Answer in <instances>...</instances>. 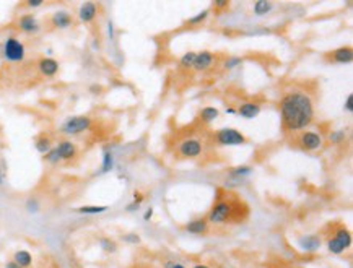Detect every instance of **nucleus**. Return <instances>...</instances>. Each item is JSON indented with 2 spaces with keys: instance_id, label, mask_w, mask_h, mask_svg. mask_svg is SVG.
Returning <instances> with one entry per match:
<instances>
[{
  "instance_id": "nucleus-1",
  "label": "nucleus",
  "mask_w": 353,
  "mask_h": 268,
  "mask_svg": "<svg viewBox=\"0 0 353 268\" xmlns=\"http://www.w3.org/2000/svg\"><path fill=\"white\" fill-rule=\"evenodd\" d=\"M282 125L287 132L303 130L313 124L314 104L311 96L301 91H288L280 99Z\"/></svg>"
},
{
  "instance_id": "nucleus-2",
  "label": "nucleus",
  "mask_w": 353,
  "mask_h": 268,
  "mask_svg": "<svg viewBox=\"0 0 353 268\" xmlns=\"http://www.w3.org/2000/svg\"><path fill=\"white\" fill-rule=\"evenodd\" d=\"M215 138L217 145L220 147H239V145H246L248 143V138L236 128H220L218 132H215Z\"/></svg>"
},
{
  "instance_id": "nucleus-3",
  "label": "nucleus",
  "mask_w": 353,
  "mask_h": 268,
  "mask_svg": "<svg viewBox=\"0 0 353 268\" xmlns=\"http://www.w3.org/2000/svg\"><path fill=\"white\" fill-rule=\"evenodd\" d=\"M26 56V49H25V44L21 42L18 37L15 36H8L7 39L3 42V57L5 60L12 62V63H17V62H21Z\"/></svg>"
},
{
  "instance_id": "nucleus-4",
  "label": "nucleus",
  "mask_w": 353,
  "mask_h": 268,
  "mask_svg": "<svg viewBox=\"0 0 353 268\" xmlns=\"http://www.w3.org/2000/svg\"><path fill=\"white\" fill-rule=\"evenodd\" d=\"M231 213H233V203L228 200H220L213 205V208L210 210V213L207 214L205 219L207 223H212V224H223L229 219Z\"/></svg>"
},
{
  "instance_id": "nucleus-5",
  "label": "nucleus",
  "mask_w": 353,
  "mask_h": 268,
  "mask_svg": "<svg viewBox=\"0 0 353 268\" xmlns=\"http://www.w3.org/2000/svg\"><path fill=\"white\" fill-rule=\"evenodd\" d=\"M92 119L87 116H75L67 119L61 127V132L65 133V135H78V133L87 132L90 127H92Z\"/></svg>"
},
{
  "instance_id": "nucleus-6",
  "label": "nucleus",
  "mask_w": 353,
  "mask_h": 268,
  "mask_svg": "<svg viewBox=\"0 0 353 268\" xmlns=\"http://www.w3.org/2000/svg\"><path fill=\"white\" fill-rule=\"evenodd\" d=\"M204 151V145L199 138H186L179 143L181 158H199Z\"/></svg>"
},
{
  "instance_id": "nucleus-7",
  "label": "nucleus",
  "mask_w": 353,
  "mask_h": 268,
  "mask_svg": "<svg viewBox=\"0 0 353 268\" xmlns=\"http://www.w3.org/2000/svg\"><path fill=\"white\" fill-rule=\"evenodd\" d=\"M298 143H299V147L303 149H306V151H316V149L322 148L324 140H322V137H321V133L306 130L299 135Z\"/></svg>"
},
{
  "instance_id": "nucleus-8",
  "label": "nucleus",
  "mask_w": 353,
  "mask_h": 268,
  "mask_svg": "<svg viewBox=\"0 0 353 268\" xmlns=\"http://www.w3.org/2000/svg\"><path fill=\"white\" fill-rule=\"evenodd\" d=\"M18 30L23 31L26 34H34L41 30V25L33 13H25V15H21L18 20Z\"/></svg>"
},
{
  "instance_id": "nucleus-9",
  "label": "nucleus",
  "mask_w": 353,
  "mask_h": 268,
  "mask_svg": "<svg viewBox=\"0 0 353 268\" xmlns=\"http://www.w3.org/2000/svg\"><path fill=\"white\" fill-rule=\"evenodd\" d=\"M37 70H39L41 75H44V77L52 78L56 77L59 72V62L52 57H42L39 59V62H37Z\"/></svg>"
},
{
  "instance_id": "nucleus-10",
  "label": "nucleus",
  "mask_w": 353,
  "mask_h": 268,
  "mask_svg": "<svg viewBox=\"0 0 353 268\" xmlns=\"http://www.w3.org/2000/svg\"><path fill=\"white\" fill-rule=\"evenodd\" d=\"M215 56H213L212 52H208V51H202L197 54V57H195V62H194V70L197 72H205L208 70V68H212L213 67V63H215Z\"/></svg>"
},
{
  "instance_id": "nucleus-11",
  "label": "nucleus",
  "mask_w": 353,
  "mask_h": 268,
  "mask_svg": "<svg viewBox=\"0 0 353 268\" xmlns=\"http://www.w3.org/2000/svg\"><path fill=\"white\" fill-rule=\"evenodd\" d=\"M98 17V5L95 2H85L78 8V18L82 23H92Z\"/></svg>"
},
{
  "instance_id": "nucleus-12",
  "label": "nucleus",
  "mask_w": 353,
  "mask_h": 268,
  "mask_svg": "<svg viewBox=\"0 0 353 268\" xmlns=\"http://www.w3.org/2000/svg\"><path fill=\"white\" fill-rule=\"evenodd\" d=\"M299 247L301 250L308 252V254H314V252H318L321 249V238L316 234H309V236H303V238H299L298 240Z\"/></svg>"
},
{
  "instance_id": "nucleus-13",
  "label": "nucleus",
  "mask_w": 353,
  "mask_h": 268,
  "mask_svg": "<svg viewBox=\"0 0 353 268\" xmlns=\"http://www.w3.org/2000/svg\"><path fill=\"white\" fill-rule=\"evenodd\" d=\"M56 149L59 156H61V161H70L77 156V147H75V143L70 140H61L57 143Z\"/></svg>"
},
{
  "instance_id": "nucleus-14",
  "label": "nucleus",
  "mask_w": 353,
  "mask_h": 268,
  "mask_svg": "<svg viewBox=\"0 0 353 268\" xmlns=\"http://www.w3.org/2000/svg\"><path fill=\"white\" fill-rule=\"evenodd\" d=\"M51 21H52V25H54L56 28L67 30V28H70V26H72L73 18H72V13L67 12V10H59V12H56L51 17Z\"/></svg>"
},
{
  "instance_id": "nucleus-15",
  "label": "nucleus",
  "mask_w": 353,
  "mask_h": 268,
  "mask_svg": "<svg viewBox=\"0 0 353 268\" xmlns=\"http://www.w3.org/2000/svg\"><path fill=\"white\" fill-rule=\"evenodd\" d=\"M238 114L244 117V119H254V117H257L260 114V111H262V107L260 104L257 103H253V101H248V103H243V104H239L238 107Z\"/></svg>"
},
{
  "instance_id": "nucleus-16",
  "label": "nucleus",
  "mask_w": 353,
  "mask_h": 268,
  "mask_svg": "<svg viewBox=\"0 0 353 268\" xmlns=\"http://www.w3.org/2000/svg\"><path fill=\"white\" fill-rule=\"evenodd\" d=\"M352 59H353V52H352L350 46L339 47V49H335L332 54H330V60L335 63H350Z\"/></svg>"
},
{
  "instance_id": "nucleus-17",
  "label": "nucleus",
  "mask_w": 353,
  "mask_h": 268,
  "mask_svg": "<svg viewBox=\"0 0 353 268\" xmlns=\"http://www.w3.org/2000/svg\"><path fill=\"white\" fill-rule=\"evenodd\" d=\"M186 231L191 234H205L208 233V223L205 218L200 219H192L186 224Z\"/></svg>"
},
{
  "instance_id": "nucleus-18",
  "label": "nucleus",
  "mask_w": 353,
  "mask_h": 268,
  "mask_svg": "<svg viewBox=\"0 0 353 268\" xmlns=\"http://www.w3.org/2000/svg\"><path fill=\"white\" fill-rule=\"evenodd\" d=\"M13 262L21 268H30L33 265V255L28 250H17L13 255Z\"/></svg>"
},
{
  "instance_id": "nucleus-19",
  "label": "nucleus",
  "mask_w": 353,
  "mask_h": 268,
  "mask_svg": "<svg viewBox=\"0 0 353 268\" xmlns=\"http://www.w3.org/2000/svg\"><path fill=\"white\" fill-rule=\"evenodd\" d=\"M334 239L335 240H339V242L344 245V249H350V245H352V234L350 231L347 229L345 226H339L335 229V234H334Z\"/></svg>"
},
{
  "instance_id": "nucleus-20",
  "label": "nucleus",
  "mask_w": 353,
  "mask_h": 268,
  "mask_svg": "<svg viewBox=\"0 0 353 268\" xmlns=\"http://www.w3.org/2000/svg\"><path fill=\"white\" fill-rule=\"evenodd\" d=\"M218 117H220V111H218L217 107L207 106L200 111V119H202V122H205V124H212V122H215Z\"/></svg>"
},
{
  "instance_id": "nucleus-21",
  "label": "nucleus",
  "mask_w": 353,
  "mask_h": 268,
  "mask_svg": "<svg viewBox=\"0 0 353 268\" xmlns=\"http://www.w3.org/2000/svg\"><path fill=\"white\" fill-rule=\"evenodd\" d=\"M34 148H36V151L41 153V154L49 153L51 149H52V140H51V138L47 137V135H41L39 138H36Z\"/></svg>"
},
{
  "instance_id": "nucleus-22",
  "label": "nucleus",
  "mask_w": 353,
  "mask_h": 268,
  "mask_svg": "<svg viewBox=\"0 0 353 268\" xmlns=\"http://www.w3.org/2000/svg\"><path fill=\"white\" fill-rule=\"evenodd\" d=\"M272 8H274V3L269 2V0H259V2L254 3V15L264 17V15L272 12Z\"/></svg>"
},
{
  "instance_id": "nucleus-23",
  "label": "nucleus",
  "mask_w": 353,
  "mask_h": 268,
  "mask_svg": "<svg viewBox=\"0 0 353 268\" xmlns=\"http://www.w3.org/2000/svg\"><path fill=\"white\" fill-rule=\"evenodd\" d=\"M108 208L109 207H104V205H87V207L77 208V211L82 214H99V213L108 211Z\"/></svg>"
},
{
  "instance_id": "nucleus-24",
  "label": "nucleus",
  "mask_w": 353,
  "mask_h": 268,
  "mask_svg": "<svg viewBox=\"0 0 353 268\" xmlns=\"http://www.w3.org/2000/svg\"><path fill=\"white\" fill-rule=\"evenodd\" d=\"M195 57H197V52H186L184 56L181 57V60H179L181 68H186V70H189V68L194 67Z\"/></svg>"
},
{
  "instance_id": "nucleus-25",
  "label": "nucleus",
  "mask_w": 353,
  "mask_h": 268,
  "mask_svg": "<svg viewBox=\"0 0 353 268\" xmlns=\"http://www.w3.org/2000/svg\"><path fill=\"white\" fill-rule=\"evenodd\" d=\"M210 17V8H205V10H202V12H199L195 15V17H192L187 20V25H192V26H197V25H200V23H204V21Z\"/></svg>"
},
{
  "instance_id": "nucleus-26",
  "label": "nucleus",
  "mask_w": 353,
  "mask_h": 268,
  "mask_svg": "<svg viewBox=\"0 0 353 268\" xmlns=\"http://www.w3.org/2000/svg\"><path fill=\"white\" fill-rule=\"evenodd\" d=\"M112 166H114V156H112L111 151H106L103 153V166H101V173H109L112 169Z\"/></svg>"
},
{
  "instance_id": "nucleus-27",
  "label": "nucleus",
  "mask_w": 353,
  "mask_h": 268,
  "mask_svg": "<svg viewBox=\"0 0 353 268\" xmlns=\"http://www.w3.org/2000/svg\"><path fill=\"white\" fill-rule=\"evenodd\" d=\"M99 245H101V249H103L104 252H109V254H112V252L117 250V244H116L112 239H109V238H103V239H101V240H99Z\"/></svg>"
},
{
  "instance_id": "nucleus-28",
  "label": "nucleus",
  "mask_w": 353,
  "mask_h": 268,
  "mask_svg": "<svg viewBox=\"0 0 353 268\" xmlns=\"http://www.w3.org/2000/svg\"><path fill=\"white\" fill-rule=\"evenodd\" d=\"M345 137L347 135H345L344 130H332V132H330V135H329V140H330V143L340 145V143H344Z\"/></svg>"
},
{
  "instance_id": "nucleus-29",
  "label": "nucleus",
  "mask_w": 353,
  "mask_h": 268,
  "mask_svg": "<svg viewBox=\"0 0 353 268\" xmlns=\"http://www.w3.org/2000/svg\"><path fill=\"white\" fill-rule=\"evenodd\" d=\"M243 63V59L241 57H229L225 60L223 67L226 68V70H233V68H236L238 65H241Z\"/></svg>"
},
{
  "instance_id": "nucleus-30",
  "label": "nucleus",
  "mask_w": 353,
  "mask_h": 268,
  "mask_svg": "<svg viewBox=\"0 0 353 268\" xmlns=\"http://www.w3.org/2000/svg\"><path fill=\"white\" fill-rule=\"evenodd\" d=\"M233 176H238V178H244V176L253 174V168L251 166H239V168H234L231 171Z\"/></svg>"
},
{
  "instance_id": "nucleus-31",
  "label": "nucleus",
  "mask_w": 353,
  "mask_h": 268,
  "mask_svg": "<svg viewBox=\"0 0 353 268\" xmlns=\"http://www.w3.org/2000/svg\"><path fill=\"white\" fill-rule=\"evenodd\" d=\"M46 161L47 163H51V164H57V163H61V156H59V153H57V149L56 148H52L49 153H46Z\"/></svg>"
},
{
  "instance_id": "nucleus-32",
  "label": "nucleus",
  "mask_w": 353,
  "mask_h": 268,
  "mask_svg": "<svg viewBox=\"0 0 353 268\" xmlns=\"http://www.w3.org/2000/svg\"><path fill=\"white\" fill-rule=\"evenodd\" d=\"M344 109L349 112V114H352V112H353V94H352V93L347 96L345 104H344Z\"/></svg>"
},
{
  "instance_id": "nucleus-33",
  "label": "nucleus",
  "mask_w": 353,
  "mask_h": 268,
  "mask_svg": "<svg viewBox=\"0 0 353 268\" xmlns=\"http://www.w3.org/2000/svg\"><path fill=\"white\" fill-rule=\"evenodd\" d=\"M124 240H126V242H129V244H138V242H140V238H138V234L130 233V234L124 236Z\"/></svg>"
},
{
  "instance_id": "nucleus-34",
  "label": "nucleus",
  "mask_w": 353,
  "mask_h": 268,
  "mask_svg": "<svg viewBox=\"0 0 353 268\" xmlns=\"http://www.w3.org/2000/svg\"><path fill=\"white\" fill-rule=\"evenodd\" d=\"M26 208H28V211L36 213L37 210H39V205H37L36 200H28V202H26Z\"/></svg>"
},
{
  "instance_id": "nucleus-35",
  "label": "nucleus",
  "mask_w": 353,
  "mask_h": 268,
  "mask_svg": "<svg viewBox=\"0 0 353 268\" xmlns=\"http://www.w3.org/2000/svg\"><path fill=\"white\" fill-rule=\"evenodd\" d=\"M229 7V2L228 0H217L215 3H213V8H218V10H222V8H228Z\"/></svg>"
},
{
  "instance_id": "nucleus-36",
  "label": "nucleus",
  "mask_w": 353,
  "mask_h": 268,
  "mask_svg": "<svg viewBox=\"0 0 353 268\" xmlns=\"http://www.w3.org/2000/svg\"><path fill=\"white\" fill-rule=\"evenodd\" d=\"M153 213H155V210H153V208H152V207H150V208H147V211H145V213H143V221H150V219H152V218H153Z\"/></svg>"
},
{
  "instance_id": "nucleus-37",
  "label": "nucleus",
  "mask_w": 353,
  "mask_h": 268,
  "mask_svg": "<svg viewBox=\"0 0 353 268\" xmlns=\"http://www.w3.org/2000/svg\"><path fill=\"white\" fill-rule=\"evenodd\" d=\"M42 3H44L42 0H30L26 5H28L30 8H37V7H42Z\"/></svg>"
},
{
  "instance_id": "nucleus-38",
  "label": "nucleus",
  "mask_w": 353,
  "mask_h": 268,
  "mask_svg": "<svg viewBox=\"0 0 353 268\" xmlns=\"http://www.w3.org/2000/svg\"><path fill=\"white\" fill-rule=\"evenodd\" d=\"M164 268H186V267L183 264H179V262H166Z\"/></svg>"
},
{
  "instance_id": "nucleus-39",
  "label": "nucleus",
  "mask_w": 353,
  "mask_h": 268,
  "mask_svg": "<svg viewBox=\"0 0 353 268\" xmlns=\"http://www.w3.org/2000/svg\"><path fill=\"white\" fill-rule=\"evenodd\" d=\"M133 202L138 203V205H142V202H143V195L140 194V192H133Z\"/></svg>"
},
{
  "instance_id": "nucleus-40",
  "label": "nucleus",
  "mask_w": 353,
  "mask_h": 268,
  "mask_svg": "<svg viewBox=\"0 0 353 268\" xmlns=\"http://www.w3.org/2000/svg\"><path fill=\"white\" fill-rule=\"evenodd\" d=\"M138 208H140V205H138V203H135V202H132L130 205H127V211H137Z\"/></svg>"
},
{
  "instance_id": "nucleus-41",
  "label": "nucleus",
  "mask_w": 353,
  "mask_h": 268,
  "mask_svg": "<svg viewBox=\"0 0 353 268\" xmlns=\"http://www.w3.org/2000/svg\"><path fill=\"white\" fill-rule=\"evenodd\" d=\"M109 28H108V34H109V39H114V26H112V23L108 25Z\"/></svg>"
},
{
  "instance_id": "nucleus-42",
  "label": "nucleus",
  "mask_w": 353,
  "mask_h": 268,
  "mask_svg": "<svg viewBox=\"0 0 353 268\" xmlns=\"http://www.w3.org/2000/svg\"><path fill=\"white\" fill-rule=\"evenodd\" d=\"M225 112H226V114H231V116L238 114V111L234 109V107H226V111H225Z\"/></svg>"
},
{
  "instance_id": "nucleus-43",
  "label": "nucleus",
  "mask_w": 353,
  "mask_h": 268,
  "mask_svg": "<svg viewBox=\"0 0 353 268\" xmlns=\"http://www.w3.org/2000/svg\"><path fill=\"white\" fill-rule=\"evenodd\" d=\"M5 268H21V267H18L17 264H15V262L12 260V262H8L7 265H5Z\"/></svg>"
},
{
  "instance_id": "nucleus-44",
  "label": "nucleus",
  "mask_w": 353,
  "mask_h": 268,
  "mask_svg": "<svg viewBox=\"0 0 353 268\" xmlns=\"http://www.w3.org/2000/svg\"><path fill=\"white\" fill-rule=\"evenodd\" d=\"M192 268H210L208 265H204V264H197V265H194Z\"/></svg>"
},
{
  "instance_id": "nucleus-45",
  "label": "nucleus",
  "mask_w": 353,
  "mask_h": 268,
  "mask_svg": "<svg viewBox=\"0 0 353 268\" xmlns=\"http://www.w3.org/2000/svg\"><path fill=\"white\" fill-rule=\"evenodd\" d=\"M3 184V173H2V166H0V185Z\"/></svg>"
},
{
  "instance_id": "nucleus-46",
  "label": "nucleus",
  "mask_w": 353,
  "mask_h": 268,
  "mask_svg": "<svg viewBox=\"0 0 353 268\" xmlns=\"http://www.w3.org/2000/svg\"><path fill=\"white\" fill-rule=\"evenodd\" d=\"M220 268H231V267H220Z\"/></svg>"
}]
</instances>
